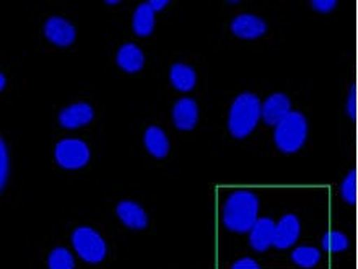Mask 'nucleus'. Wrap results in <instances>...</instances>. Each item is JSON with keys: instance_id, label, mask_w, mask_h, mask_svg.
Masks as SVG:
<instances>
[{"instance_id": "1", "label": "nucleus", "mask_w": 358, "mask_h": 269, "mask_svg": "<svg viewBox=\"0 0 358 269\" xmlns=\"http://www.w3.org/2000/svg\"><path fill=\"white\" fill-rule=\"evenodd\" d=\"M259 214V198L252 191L231 193L223 204L222 222L225 228L235 233L251 232Z\"/></svg>"}, {"instance_id": "2", "label": "nucleus", "mask_w": 358, "mask_h": 269, "mask_svg": "<svg viewBox=\"0 0 358 269\" xmlns=\"http://www.w3.org/2000/svg\"><path fill=\"white\" fill-rule=\"evenodd\" d=\"M262 116V103L255 93H241L236 97L228 114V131L233 137L245 139L255 131Z\"/></svg>"}, {"instance_id": "3", "label": "nucleus", "mask_w": 358, "mask_h": 269, "mask_svg": "<svg viewBox=\"0 0 358 269\" xmlns=\"http://www.w3.org/2000/svg\"><path fill=\"white\" fill-rule=\"evenodd\" d=\"M308 139V121L301 113L292 111L283 121L275 126L273 141L280 152L295 153L305 146Z\"/></svg>"}, {"instance_id": "4", "label": "nucleus", "mask_w": 358, "mask_h": 269, "mask_svg": "<svg viewBox=\"0 0 358 269\" xmlns=\"http://www.w3.org/2000/svg\"><path fill=\"white\" fill-rule=\"evenodd\" d=\"M72 247L78 256L90 265H98L106 258V242L92 227H78L72 233Z\"/></svg>"}, {"instance_id": "5", "label": "nucleus", "mask_w": 358, "mask_h": 269, "mask_svg": "<svg viewBox=\"0 0 358 269\" xmlns=\"http://www.w3.org/2000/svg\"><path fill=\"white\" fill-rule=\"evenodd\" d=\"M90 157V147L80 139H64L54 149V158L64 170H80L88 165Z\"/></svg>"}, {"instance_id": "6", "label": "nucleus", "mask_w": 358, "mask_h": 269, "mask_svg": "<svg viewBox=\"0 0 358 269\" xmlns=\"http://www.w3.org/2000/svg\"><path fill=\"white\" fill-rule=\"evenodd\" d=\"M301 223L295 214H287L275 223V235H273V247L278 250H287L293 247L300 238Z\"/></svg>"}, {"instance_id": "7", "label": "nucleus", "mask_w": 358, "mask_h": 269, "mask_svg": "<svg viewBox=\"0 0 358 269\" xmlns=\"http://www.w3.org/2000/svg\"><path fill=\"white\" fill-rule=\"evenodd\" d=\"M44 34L52 44L59 48H67L76 41L77 32L73 25L61 17H51L44 25Z\"/></svg>"}, {"instance_id": "8", "label": "nucleus", "mask_w": 358, "mask_h": 269, "mask_svg": "<svg viewBox=\"0 0 358 269\" xmlns=\"http://www.w3.org/2000/svg\"><path fill=\"white\" fill-rule=\"evenodd\" d=\"M290 98L285 93H273L262 104V119L268 126H278L292 113Z\"/></svg>"}, {"instance_id": "9", "label": "nucleus", "mask_w": 358, "mask_h": 269, "mask_svg": "<svg viewBox=\"0 0 358 269\" xmlns=\"http://www.w3.org/2000/svg\"><path fill=\"white\" fill-rule=\"evenodd\" d=\"M231 32L241 39H257L267 32V23L256 15L243 13L231 22Z\"/></svg>"}, {"instance_id": "10", "label": "nucleus", "mask_w": 358, "mask_h": 269, "mask_svg": "<svg viewBox=\"0 0 358 269\" xmlns=\"http://www.w3.org/2000/svg\"><path fill=\"white\" fill-rule=\"evenodd\" d=\"M273 235H275V222L271 217L257 219L250 232V247L252 250L264 253L273 247Z\"/></svg>"}, {"instance_id": "11", "label": "nucleus", "mask_w": 358, "mask_h": 269, "mask_svg": "<svg viewBox=\"0 0 358 269\" xmlns=\"http://www.w3.org/2000/svg\"><path fill=\"white\" fill-rule=\"evenodd\" d=\"M116 214L124 226L132 230H143L148 226V216L136 201H121L116 206Z\"/></svg>"}, {"instance_id": "12", "label": "nucleus", "mask_w": 358, "mask_h": 269, "mask_svg": "<svg viewBox=\"0 0 358 269\" xmlns=\"http://www.w3.org/2000/svg\"><path fill=\"white\" fill-rule=\"evenodd\" d=\"M93 118L94 111L88 103H76L72 106L62 109L61 114H59V123L66 129H78L92 123Z\"/></svg>"}, {"instance_id": "13", "label": "nucleus", "mask_w": 358, "mask_h": 269, "mask_svg": "<svg viewBox=\"0 0 358 269\" xmlns=\"http://www.w3.org/2000/svg\"><path fill=\"white\" fill-rule=\"evenodd\" d=\"M199 121V106L191 98H181L173 108V123L179 131H192Z\"/></svg>"}, {"instance_id": "14", "label": "nucleus", "mask_w": 358, "mask_h": 269, "mask_svg": "<svg viewBox=\"0 0 358 269\" xmlns=\"http://www.w3.org/2000/svg\"><path fill=\"white\" fill-rule=\"evenodd\" d=\"M117 66L127 74H137L145 64V56H143L142 49L134 43H127L119 48L116 56Z\"/></svg>"}, {"instance_id": "15", "label": "nucleus", "mask_w": 358, "mask_h": 269, "mask_svg": "<svg viewBox=\"0 0 358 269\" xmlns=\"http://www.w3.org/2000/svg\"><path fill=\"white\" fill-rule=\"evenodd\" d=\"M143 144L147 152L155 158H165L170 153V141L162 127L150 126L143 134Z\"/></svg>"}, {"instance_id": "16", "label": "nucleus", "mask_w": 358, "mask_h": 269, "mask_svg": "<svg viewBox=\"0 0 358 269\" xmlns=\"http://www.w3.org/2000/svg\"><path fill=\"white\" fill-rule=\"evenodd\" d=\"M132 29L137 36H150L155 29V12L148 2H143L137 7L132 17Z\"/></svg>"}, {"instance_id": "17", "label": "nucleus", "mask_w": 358, "mask_h": 269, "mask_svg": "<svg viewBox=\"0 0 358 269\" xmlns=\"http://www.w3.org/2000/svg\"><path fill=\"white\" fill-rule=\"evenodd\" d=\"M170 81L171 85L178 92H191L196 87L197 76L191 66H186V64H173L170 69Z\"/></svg>"}, {"instance_id": "18", "label": "nucleus", "mask_w": 358, "mask_h": 269, "mask_svg": "<svg viewBox=\"0 0 358 269\" xmlns=\"http://www.w3.org/2000/svg\"><path fill=\"white\" fill-rule=\"evenodd\" d=\"M292 261L303 269L315 268L321 260V251L315 247H298L292 251Z\"/></svg>"}, {"instance_id": "19", "label": "nucleus", "mask_w": 358, "mask_h": 269, "mask_svg": "<svg viewBox=\"0 0 358 269\" xmlns=\"http://www.w3.org/2000/svg\"><path fill=\"white\" fill-rule=\"evenodd\" d=\"M49 269H76V260L67 248H54L48 256Z\"/></svg>"}, {"instance_id": "20", "label": "nucleus", "mask_w": 358, "mask_h": 269, "mask_svg": "<svg viewBox=\"0 0 358 269\" xmlns=\"http://www.w3.org/2000/svg\"><path fill=\"white\" fill-rule=\"evenodd\" d=\"M321 247L324 251H329V253H339V251H344L349 248V238H347L344 233L337 232V230H331L324 233V237H322L321 240Z\"/></svg>"}, {"instance_id": "21", "label": "nucleus", "mask_w": 358, "mask_h": 269, "mask_svg": "<svg viewBox=\"0 0 358 269\" xmlns=\"http://www.w3.org/2000/svg\"><path fill=\"white\" fill-rule=\"evenodd\" d=\"M341 196L347 204L354 206L357 201V172L352 170L341 184Z\"/></svg>"}, {"instance_id": "22", "label": "nucleus", "mask_w": 358, "mask_h": 269, "mask_svg": "<svg viewBox=\"0 0 358 269\" xmlns=\"http://www.w3.org/2000/svg\"><path fill=\"white\" fill-rule=\"evenodd\" d=\"M8 172H10L8 149L5 146V141H0V188L2 189H5V186H7Z\"/></svg>"}, {"instance_id": "23", "label": "nucleus", "mask_w": 358, "mask_h": 269, "mask_svg": "<svg viewBox=\"0 0 358 269\" xmlns=\"http://www.w3.org/2000/svg\"><path fill=\"white\" fill-rule=\"evenodd\" d=\"M311 5H313V8L316 10V12L329 13V12H332V10H334L337 2H336V0H313Z\"/></svg>"}, {"instance_id": "24", "label": "nucleus", "mask_w": 358, "mask_h": 269, "mask_svg": "<svg viewBox=\"0 0 358 269\" xmlns=\"http://www.w3.org/2000/svg\"><path fill=\"white\" fill-rule=\"evenodd\" d=\"M231 269H261V266L252 258H241L231 266Z\"/></svg>"}, {"instance_id": "25", "label": "nucleus", "mask_w": 358, "mask_h": 269, "mask_svg": "<svg viewBox=\"0 0 358 269\" xmlns=\"http://www.w3.org/2000/svg\"><path fill=\"white\" fill-rule=\"evenodd\" d=\"M355 111H357V90L354 87L350 90V98H349V104H347V113H349V116L354 119Z\"/></svg>"}, {"instance_id": "26", "label": "nucleus", "mask_w": 358, "mask_h": 269, "mask_svg": "<svg viewBox=\"0 0 358 269\" xmlns=\"http://www.w3.org/2000/svg\"><path fill=\"white\" fill-rule=\"evenodd\" d=\"M148 5H150L153 12H160V10H163L168 5V0H150Z\"/></svg>"}, {"instance_id": "27", "label": "nucleus", "mask_w": 358, "mask_h": 269, "mask_svg": "<svg viewBox=\"0 0 358 269\" xmlns=\"http://www.w3.org/2000/svg\"><path fill=\"white\" fill-rule=\"evenodd\" d=\"M3 88H5V76L2 74V76H0V90Z\"/></svg>"}, {"instance_id": "28", "label": "nucleus", "mask_w": 358, "mask_h": 269, "mask_svg": "<svg viewBox=\"0 0 358 269\" xmlns=\"http://www.w3.org/2000/svg\"><path fill=\"white\" fill-rule=\"evenodd\" d=\"M116 4H119L117 0H108V2H106V5H116Z\"/></svg>"}]
</instances>
